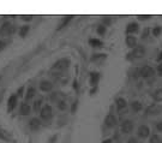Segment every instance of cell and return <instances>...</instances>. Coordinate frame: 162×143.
<instances>
[{
    "label": "cell",
    "mask_w": 162,
    "mask_h": 143,
    "mask_svg": "<svg viewBox=\"0 0 162 143\" xmlns=\"http://www.w3.org/2000/svg\"><path fill=\"white\" fill-rule=\"evenodd\" d=\"M41 117H42L43 119H49V118L52 117V108H51V106H48V105L43 106L42 111H41Z\"/></svg>",
    "instance_id": "6da1fadb"
},
{
    "label": "cell",
    "mask_w": 162,
    "mask_h": 143,
    "mask_svg": "<svg viewBox=\"0 0 162 143\" xmlns=\"http://www.w3.org/2000/svg\"><path fill=\"white\" fill-rule=\"evenodd\" d=\"M141 73H142L143 77H149V76H153L154 75V70L151 67H149V66H145V67H143Z\"/></svg>",
    "instance_id": "7a4b0ae2"
},
{
    "label": "cell",
    "mask_w": 162,
    "mask_h": 143,
    "mask_svg": "<svg viewBox=\"0 0 162 143\" xmlns=\"http://www.w3.org/2000/svg\"><path fill=\"white\" fill-rule=\"evenodd\" d=\"M16 101H17V96H16V95L10 96V99H9V109L10 111L14 108V106H16Z\"/></svg>",
    "instance_id": "3957f363"
},
{
    "label": "cell",
    "mask_w": 162,
    "mask_h": 143,
    "mask_svg": "<svg viewBox=\"0 0 162 143\" xmlns=\"http://www.w3.org/2000/svg\"><path fill=\"white\" fill-rule=\"evenodd\" d=\"M132 130V123L131 121H125L122 124V131L124 132H130Z\"/></svg>",
    "instance_id": "277c9868"
},
{
    "label": "cell",
    "mask_w": 162,
    "mask_h": 143,
    "mask_svg": "<svg viewBox=\"0 0 162 143\" xmlns=\"http://www.w3.org/2000/svg\"><path fill=\"white\" fill-rule=\"evenodd\" d=\"M139 135L142 136V137L149 136V128H147V126H141L139 128Z\"/></svg>",
    "instance_id": "5b68a950"
},
{
    "label": "cell",
    "mask_w": 162,
    "mask_h": 143,
    "mask_svg": "<svg viewBox=\"0 0 162 143\" xmlns=\"http://www.w3.org/2000/svg\"><path fill=\"white\" fill-rule=\"evenodd\" d=\"M29 111H30V107H29L28 103H23L22 108H20V113L26 115V114H29Z\"/></svg>",
    "instance_id": "8992f818"
},
{
    "label": "cell",
    "mask_w": 162,
    "mask_h": 143,
    "mask_svg": "<svg viewBox=\"0 0 162 143\" xmlns=\"http://www.w3.org/2000/svg\"><path fill=\"white\" fill-rule=\"evenodd\" d=\"M138 30V25H137V23H131L128 24L127 27V33H134Z\"/></svg>",
    "instance_id": "52a82bcc"
},
{
    "label": "cell",
    "mask_w": 162,
    "mask_h": 143,
    "mask_svg": "<svg viewBox=\"0 0 162 143\" xmlns=\"http://www.w3.org/2000/svg\"><path fill=\"white\" fill-rule=\"evenodd\" d=\"M41 89L45 90V92H48V90L52 89V84L49 83V82H42V83H41Z\"/></svg>",
    "instance_id": "ba28073f"
},
{
    "label": "cell",
    "mask_w": 162,
    "mask_h": 143,
    "mask_svg": "<svg viewBox=\"0 0 162 143\" xmlns=\"http://www.w3.org/2000/svg\"><path fill=\"white\" fill-rule=\"evenodd\" d=\"M11 31V25H10V23H6V24H4V27H3V29H1V34H5V35H7Z\"/></svg>",
    "instance_id": "9c48e42d"
},
{
    "label": "cell",
    "mask_w": 162,
    "mask_h": 143,
    "mask_svg": "<svg viewBox=\"0 0 162 143\" xmlns=\"http://www.w3.org/2000/svg\"><path fill=\"white\" fill-rule=\"evenodd\" d=\"M126 42H127L128 47H134L136 46V39H134L133 36H128L127 40H126Z\"/></svg>",
    "instance_id": "30bf717a"
},
{
    "label": "cell",
    "mask_w": 162,
    "mask_h": 143,
    "mask_svg": "<svg viewBox=\"0 0 162 143\" xmlns=\"http://www.w3.org/2000/svg\"><path fill=\"white\" fill-rule=\"evenodd\" d=\"M99 78H100V75L99 73H96V72H94V73H91V83H93V86H95V84L97 83V81H99Z\"/></svg>",
    "instance_id": "8fae6325"
},
{
    "label": "cell",
    "mask_w": 162,
    "mask_h": 143,
    "mask_svg": "<svg viewBox=\"0 0 162 143\" xmlns=\"http://www.w3.org/2000/svg\"><path fill=\"white\" fill-rule=\"evenodd\" d=\"M89 43H90L91 46H94V47H100V46H102V42L100 40H96V39H91L90 41H89Z\"/></svg>",
    "instance_id": "7c38bea8"
},
{
    "label": "cell",
    "mask_w": 162,
    "mask_h": 143,
    "mask_svg": "<svg viewBox=\"0 0 162 143\" xmlns=\"http://www.w3.org/2000/svg\"><path fill=\"white\" fill-rule=\"evenodd\" d=\"M35 95V90H34V88H29V90H28V95H26V100H30L33 96Z\"/></svg>",
    "instance_id": "4fadbf2b"
},
{
    "label": "cell",
    "mask_w": 162,
    "mask_h": 143,
    "mask_svg": "<svg viewBox=\"0 0 162 143\" xmlns=\"http://www.w3.org/2000/svg\"><path fill=\"white\" fill-rule=\"evenodd\" d=\"M71 19H72V17H71V16H67V17H66L65 19L63 20V23H61V25H60V28H63V27H65L66 24H67V23H68V22H70V20H71Z\"/></svg>",
    "instance_id": "5bb4252c"
},
{
    "label": "cell",
    "mask_w": 162,
    "mask_h": 143,
    "mask_svg": "<svg viewBox=\"0 0 162 143\" xmlns=\"http://www.w3.org/2000/svg\"><path fill=\"white\" fill-rule=\"evenodd\" d=\"M155 99L159 101L162 100V90H157V92L155 93Z\"/></svg>",
    "instance_id": "9a60e30c"
},
{
    "label": "cell",
    "mask_w": 162,
    "mask_h": 143,
    "mask_svg": "<svg viewBox=\"0 0 162 143\" xmlns=\"http://www.w3.org/2000/svg\"><path fill=\"white\" fill-rule=\"evenodd\" d=\"M114 118L113 117H108L107 118V125L108 126H114Z\"/></svg>",
    "instance_id": "2e32d148"
},
{
    "label": "cell",
    "mask_w": 162,
    "mask_h": 143,
    "mask_svg": "<svg viewBox=\"0 0 162 143\" xmlns=\"http://www.w3.org/2000/svg\"><path fill=\"white\" fill-rule=\"evenodd\" d=\"M28 30H29V27H24V28L20 30V36H25V34L28 33Z\"/></svg>",
    "instance_id": "e0dca14e"
},
{
    "label": "cell",
    "mask_w": 162,
    "mask_h": 143,
    "mask_svg": "<svg viewBox=\"0 0 162 143\" xmlns=\"http://www.w3.org/2000/svg\"><path fill=\"white\" fill-rule=\"evenodd\" d=\"M30 123H31L33 128H39V120H37V119H33Z\"/></svg>",
    "instance_id": "ac0fdd59"
},
{
    "label": "cell",
    "mask_w": 162,
    "mask_h": 143,
    "mask_svg": "<svg viewBox=\"0 0 162 143\" xmlns=\"http://www.w3.org/2000/svg\"><path fill=\"white\" fill-rule=\"evenodd\" d=\"M132 107H133L134 111H138V109H141V105L138 102H133V103H132Z\"/></svg>",
    "instance_id": "d6986e66"
},
{
    "label": "cell",
    "mask_w": 162,
    "mask_h": 143,
    "mask_svg": "<svg viewBox=\"0 0 162 143\" xmlns=\"http://www.w3.org/2000/svg\"><path fill=\"white\" fill-rule=\"evenodd\" d=\"M118 106H119L120 108H122V107H125V106H126V105H125V101L122 100V99H121V100H118Z\"/></svg>",
    "instance_id": "ffe728a7"
},
{
    "label": "cell",
    "mask_w": 162,
    "mask_h": 143,
    "mask_svg": "<svg viewBox=\"0 0 162 143\" xmlns=\"http://www.w3.org/2000/svg\"><path fill=\"white\" fill-rule=\"evenodd\" d=\"M161 30H162L161 28H159V27H156V28L154 29V35H155V36H157V35H159L160 33H161Z\"/></svg>",
    "instance_id": "44dd1931"
},
{
    "label": "cell",
    "mask_w": 162,
    "mask_h": 143,
    "mask_svg": "<svg viewBox=\"0 0 162 143\" xmlns=\"http://www.w3.org/2000/svg\"><path fill=\"white\" fill-rule=\"evenodd\" d=\"M105 30H106V29H105V27H103V25H101L99 29H97L99 34H103V33H105Z\"/></svg>",
    "instance_id": "7402d4cb"
},
{
    "label": "cell",
    "mask_w": 162,
    "mask_h": 143,
    "mask_svg": "<svg viewBox=\"0 0 162 143\" xmlns=\"http://www.w3.org/2000/svg\"><path fill=\"white\" fill-rule=\"evenodd\" d=\"M40 103H41V101H37V102H35L34 111H37V109H39V107H40Z\"/></svg>",
    "instance_id": "603a6c76"
},
{
    "label": "cell",
    "mask_w": 162,
    "mask_h": 143,
    "mask_svg": "<svg viewBox=\"0 0 162 143\" xmlns=\"http://www.w3.org/2000/svg\"><path fill=\"white\" fill-rule=\"evenodd\" d=\"M157 141H159V137H157V136H154L153 140H151V143H157Z\"/></svg>",
    "instance_id": "cb8c5ba5"
},
{
    "label": "cell",
    "mask_w": 162,
    "mask_h": 143,
    "mask_svg": "<svg viewBox=\"0 0 162 143\" xmlns=\"http://www.w3.org/2000/svg\"><path fill=\"white\" fill-rule=\"evenodd\" d=\"M157 129H159L160 131H162V121H161V123H159V125H157Z\"/></svg>",
    "instance_id": "d4e9b609"
},
{
    "label": "cell",
    "mask_w": 162,
    "mask_h": 143,
    "mask_svg": "<svg viewBox=\"0 0 162 143\" xmlns=\"http://www.w3.org/2000/svg\"><path fill=\"white\" fill-rule=\"evenodd\" d=\"M4 46H5V43H4V42H0V49H3Z\"/></svg>",
    "instance_id": "484cf974"
},
{
    "label": "cell",
    "mask_w": 162,
    "mask_h": 143,
    "mask_svg": "<svg viewBox=\"0 0 162 143\" xmlns=\"http://www.w3.org/2000/svg\"><path fill=\"white\" fill-rule=\"evenodd\" d=\"M159 70H160V73H162V64L160 65V67H159Z\"/></svg>",
    "instance_id": "4316f807"
},
{
    "label": "cell",
    "mask_w": 162,
    "mask_h": 143,
    "mask_svg": "<svg viewBox=\"0 0 162 143\" xmlns=\"http://www.w3.org/2000/svg\"><path fill=\"white\" fill-rule=\"evenodd\" d=\"M128 142H130V143H136V141H134V140H131V141H128Z\"/></svg>",
    "instance_id": "83f0119b"
},
{
    "label": "cell",
    "mask_w": 162,
    "mask_h": 143,
    "mask_svg": "<svg viewBox=\"0 0 162 143\" xmlns=\"http://www.w3.org/2000/svg\"><path fill=\"white\" fill-rule=\"evenodd\" d=\"M105 143H111V141L108 140V141H106V142H105Z\"/></svg>",
    "instance_id": "f1b7e54d"
}]
</instances>
